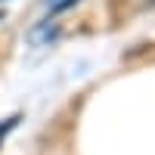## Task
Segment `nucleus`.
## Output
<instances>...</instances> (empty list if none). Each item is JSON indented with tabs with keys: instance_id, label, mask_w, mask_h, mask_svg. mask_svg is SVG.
<instances>
[{
	"instance_id": "obj_1",
	"label": "nucleus",
	"mask_w": 155,
	"mask_h": 155,
	"mask_svg": "<svg viewBox=\"0 0 155 155\" xmlns=\"http://www.w3.org/2000/svg\"><path fill=\"white\" fill-rule=\"evenodd\" d=\"M74 3H78V0H59V3H53V6H50V19H53L56 12H62V9H68V6H74Z\"/></svg>"
},
{
	"instance_id": "obj_2",
	"label": "nucleus",
	"mask_w": 155,
	"mask_h": 155,
	"mask_svg": "<svg viewBox=\"0 0 155 155\" xmlns=\"http://www.w3.org/2000/svg\"><path fill=\"white\" fill-rule=\"evenodd\" d=\"M16 121H19V118H9V121H3V124H0V143H3V137L12 130V127H16Z\"/></svg>"
},
{
	"instance_id": "obj_3",
	"label": "nucleus",
	"mask_w": 155,
	"mask_h": 155,
	"mask_svg": "<svg viewBox=\"0 0 155 155\" xmlns=\"http://www.w3.org/2000/svg\"><path fill=\"white\" fill-rule=\"evenodd\" d=\"M0 22H3V9H0Z\"/></svg>"
}]
</instances>
